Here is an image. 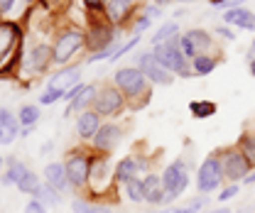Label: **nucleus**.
Masks as SVG:
<instances>
[{
  "instance_id": "obj_41",
  "label": "nucleus",
  "mask_w": 255,
  "mask_h": 213,
  "mask_svg": "<svg viewBox=\"0 0 255 213\" xmlns=\"http://www.w3.org/2000/svg\"><path fill=\"white\" fill-rule=\"evenodd\" d=\"M142 15H145V17H150V20H152V17H162V7L155 5V2H150V5H145Z\"/></svg>"
},
{
  "instance_id": "obj_54",
  "label": "nucleus",
  "mask_w": 255,
  "mask_h": 213,
  "mask_svg": "<svg viewBox=\"0 0 255 213\" xmlns=\"http://www.w3.org/2000/svg\"><path fill=\"white\" fill-rule=\"evenodd\" d=\"M2 167H5V159H2V154H0V172H2Z\"/></svg>"
},
{
  "instance_id": "obj_49",
  "label": "nucleus",
  "mask_w": 255,
  "mask_h": 213,
  "mask_svg": "<svg viewBox=\"0 0 255 213\" xmlns=\"http://www.w3.org/2000/svg\"><path fill=\"white\" fill-rule=\"evenodd\" d=\"M155 5H159V7H164V5H169V2H174V0H152Z\"/></svg>"
},
{
  "instance_id": "obj_24",
  "label": "nucleus",
  "mask_w": 255,
  "mask_h": 213,
  "mask_svg": "<svg viewBox=\"0 0 255 213\" xmlns=\"http://www.w3.org/2000/svg\"><path fill=\"white\" fill-rule=\"evenodd\" d=\"M135 177H142L135 157H123V159L113 167V179H116L118 186H121V184H126V182H130V179H135Z\"/></svg>"
},
{
  "instance_id": "obj_29",
  "label": "nucleus",
  "mask_w": 255,
  "mask_h": 213,
  "mask_svg": "<svg viewBox=\"0 0 255 213\" xmlns=\"http://www.w3.org/2000/svg\"><path fill=\"white\" fill-rule=\"evenodd\" d=\"M34 199H37L42 206H47V209H54V206H59V204H62V194H59L57 189H52L49 184H44V182H42V186L37 189Z\"/></svg>"
},
{
  "instance_id": "obj_6",
  "label": "nucleus",
  "mask_w": 255,
  "mask_h": 213,
  "mask_svg": "<svg viewBox=\"0 0 255 213\" xmlns=\"http://www.w3.org/2000/svg\"><path fill=\"white\" fill-rule=\"evenodd\" d=\"M91 154L94 150L89 147H71L64 157V169H66V179L69 186H74L76 191H86L89 186V167H91Z\"/></svg>"
},
{
  "instance_id": "obj_14",
  "label": "nucleus",
  "mask_w": 255,
  "mask_h": 213,
  "mask_svg": "<svg viewBox=\"0 0 255 213\" xmlns=\"http://www.w3.org/2000/svg\"><path fill=\"white\" fill-rule=\"evenodd\" d=\"M137 69L145 74V79L150 81V84H155V86H172L174 84V76L155 59V54L152 52H142L140 57H137Z\"/></svg>"
},
{
  "instance_id": "obj_42",
  "label": "nucleus",
  "mask_w": 255,
  "mask_h": 213,
  "mask_svg": "<svg viewBox=\"0 0 255 213\" xmlns=\"http://www.w3.org/2000/svg\"><path fill=\"white\" fill-rule=\"evenodd\" d=\"M81 89H84V84H79V86H74V89H69V91H64V98L62 101H66V103H71L79 93H81Z\"/></svg>"
},
{
  "instance_id": "obj_51",
  "label": "nucleus",
  "mask_w": 255,
  "mask_h": 213,
  "mask_svg": "<svg viewBox=\"0 0 255 213\" xmlns=\"http://www.w3.org/2000/svg\"><path fill=\"white\" fill-rule=\"evenodd\" d=\"M248 59H255V39H253V49H251V54H248Z\"/></svg>"
},
{
  "instance_id": "obj_15",
  "label": "nucleus",
  "mask_w": 255,
  "mask_h": 213,
  "mask_svg": "<svg viewBox=\"0 0 255 213\" xmlns=\"http://www.w3.org/2000/svg\"><path fill=\"white\" fill-rule=\"evenodd\" d=\"M135 5H137V0H106V17L111 20V25L121 27V25L130 22Z\"/></svg>"
},
{
  "instance_id": "obj_31",
  "label": "nucleus",
  "mask_w": 255,
  "mask_h": 213,
  "mask_svg": "<svg viewBox=\"0 0 255 213\" xmlns=\"http://www.w3.org/2000/svg\"><path fill=\"white\" fill-rule=\"evenodd\" d=\"M236 147L241 150V154L248 159V164L255 169V135H253V132H243V135L238 137Z\"/></svg>"
},
{
  "instance_id": "obj_47",
  "label": "nucleus",
  "mask_w": 255,
  "mask_h": 213,
  "mask_svg": "<svg viewBox=\"0 0 255 213\" xmlns=\"http://www.w3.org/2000/svg\"><path fill=\"white\" fill-rule=\"evenodd\" d=\"M34 132V127H20V137H30Z\"/></svg>"
},
{
  "instance_id": "obj_33",
  "label": "nucleus",
  "mask_w": 255,
  "mask_h": 213,
  "mask_svg": "<svg viewBox=\"0 0 255 213\" xmlns=\"http://www.w3.org/2000/svg\"><path fill=\"white\" fill-rule=\"evenodd\" d=\"M177 34H179V22H164V25L155 32V37H152V47H157V44L172 39V37H177Z\"/></svg>"
},
{
  "instance_id": "obj_5",
  "label": "nucleus",
  "mask_w": 255,
  "mask_h": 213,
  "mask_svg": "<svg viewBox=\"0 0 255 213\" xmlns=\"http://www.w3.org/2000/svg\"><path fill=\"white\" fill-rule=\"evenodd\" d=\"M152 54H155V59L172 76H182V79H191L194 76L191 66L187 64V57L179 49V34L172 37V39H167V42H162V44H157V47H152Z\"/></svg>"
},
{
  "instance_id": "obj_10",
  "label": "nucleus",
  "mask_w": 255,
  "mask_h": 213,
  "mask_svg": "<svg viewBox=\"0 0 255 213\" xmlns=\"http://www.w3.org/2000/svg\"><path fill=\"white\" fill-rule=\"evenodd\" d=\"M91 22H89V30H86V47L89 52H103L116 37V25H111V20L106 15H89Z\"/></svg>"
},
{
  "instance_id": "obj_18",
  "label": "nucleus",
  "mask_w": 255,
  "mask_h": 213,
  "mask_svg": "<svg viewBox=\"0 0 255 213\" xmlns=\"http://www.w3.org/2000/svg\"><path fill=\"white\" fill-rule=\"evenodd\" d=\"M96 93H98V86L96 84H84V89L81 93L71 101V103H66V110H64V115L69 118V115H79V113H84V110H91L94 108V98Z\"/></svg>"
},
{
  "instance_id": "obj_43",
  "label": "nucleus",
  "mask_w": 255,
  "mask_h": 213,
  "mask_svg": "<svg viewBox=\"0 0 255 213\" xmlns=\"http://www.w3.org/2000/svg\"><path fill=\"white\" fill-rule=\"evenodd\" d=\"M216 34H219V37H223L226 42H233V39H236V34H233V30H228L226 25H221V27H216Z\"/></svg>"
},
{
  "instance_id": "obj_38",
  "label": "nucleus",
  "mask_w": 255,
  "mask_h": 213,
  "mask_svg": "<svg viewBox=\"0 0 255 213\" xmlns=\"http://www.w3.org/2000/svg\"><path fill=\"white\" fill-rule=\"evenodd\" d=\"M150 25H152V20H150V17H145V15H140V20L132 25V34H135V37H140L145 30H150Z\"/></svg>"
},
{
  "instance_id": "obj_53",
  "label": "nucleus",
  "mask_w": 255,
  "mask_h": 213,
  "mask_svg": "<svg viewBox=\"0 0 255 213\" xmlns=\"http://www.w3.org/2000/svg\"><path fill=\"white\" fill-rule=\"evenodd\" d=\"M2 137H5V130L0 127V145H2Z\"/></svg>"
},
{
  "instance_id": "obj_22",
  "label": "nucleus",
  "mask_w": 255,
  "mask_h": 213,
  "mask_svg": "<svg viewBox=\"0 0 255 213\" xmlns=\"http://www.w3.org/2000/svg\"><path fill=\"white\" fill-rule=\"evenodd\" d=\"M223 25H233L241 30H255V12L246 10V7L223 10Z\"/></svg>"
},
{
  "instance_id": "obj_8",
  "label": "nucleus",
  "mask_w": 255,
  "mask_h": 213,
  "mask_svg": "<svg viewBox=\"0 0 255 213\" xmlns=\"http://www.w3.org/2000/svg\"><path fill=\"white\" fill-rule=\"evenodd\" d=\"M223 182H226V177H223L221 152L206 154V159L201 162V167H199V172H196V189H199V194L206 196V194L216 191Z\"/></svg>"
},
{
  "instance_id": "obj_37",
  "label": "nucleus",
  "mask_w": 255,
  "mask_h": 213,
  "mask_svg": "<svg viewBox=\"0 0 255 213\" xmlns=\"http://www.w3.org/2000/svg\"><path fill=\"white\" fill-rule=\"evenodd\" d=\"M179 49H182V54H184L187 59H194V57H196V49H194V44L189 42L187 34H179Z\"/></svg>"
},
{
  "instance_id": "obj_50",
  "label": "nucleus",
  "mask_w": 255,
  "mask_h": 213,
  "mask_svg": "<svg viewBox=\"0 0 255 213\" xmlns=\"http://www.w3.org/2000/svg\"><path fill=\"white\" fill-rule=\"evenodd\" d=\"M214 213H233V211H231V209L226 206V209H216V211H214Z\"/></svg>"
},
{
  "instance_id": "obj_3",
  "label": "nucleus",
  "mask_w": 255,
  "mask_h": 213,
  "mask_svg": "<svg viewBox=\"0 0 255 213\" xmlns=\"http://www.w3.org/2000/svg\"><path fill=\"white\" fill-rule=\"evenodd\" d=\"M116 179H113V167H111V154H91V167H89V196L101 201L116 191Z\"/></svg>"
},
{
  "instance_id": "obj_35",
  "label": "nucleus",
  "mask_w": 255,
  "mask_h": 213,
  "mask_svg": "<svg viewBox=\"0 0 255 213\" xmlns=\"http://www.w3.org/2000/svg\"><path fill=\"white\" fill-rule=\"evenodd\" d=\"M89 15H106V0H84Z\"/></svg>"
},
{
  "instance_id": "obj_23",
  "label": "nucleus",
  "mask_w": 255,
  "mask_h": 213,
  "mask_svg": "<svg viewBox=\"0 0 255 213\" xmlns=\"http://www.w3.org/2000/svg\"><path fill=\"white\" fill-rule=\"evenodd\" d=\"M71 213H118L111 204L96 201L91 196H76L71 201Z\"/></svg>"
},
{
  "instance_id": "obj_40",
  "label": "nucleus",
  "mask_w": 255,
  "mask_h": 213,
  "mask_svg": "<svg viewBox=\"0 0 255 213\" xmlns=\"http://www.w3.org/2000/svg\"><path fill=\"white\" fill-rule=\"evenodd\" d=\"M25 213H49V209H47V206H42L37 199H30V204L25 206Z\"/></svg>"
},
{
  "instance_id": "obj_39",
  "label": "nucleus",
  "mask_w": 255,
  "mask_h": 213,
  "mask_svg": "<svg viewBox=\"0 0 255 213\" xmlns=\"http://www.w3.org/2000/svg\"><path fill=\"white\" fill-rule=\"evenodd\" d=\"M246 0H211V5L223 7V10H236V7H243Z\"/></svg>"
},
{
  "instance_id": "obj_36",
  "label": "nucleus",
  "mask_w": 255,
  "mask_h": 213,
  "mask_svg": "<svg viewBox=\"0 0 255 213\" xmlns=\"http://www.w3.org/2000/svg\"><path fill=\"white\" fill-rule=\"evenodd\" d=\"M238 191H241V186H238V184H226V186L221 189V194H219V201L226 204V201L236 199V196H238Z\"/></svg>"
},
{
  "instance_id": "obj_9",
  "label": "nucleus",
  "mask_w": 255,
  "mask_h": 213,
  "mask_svg": "<svg viewBox=\"0 0 255 213\" xmlns=\"http://www.w3.org/2000/svg\"><path fill=\"white\" fill-rule=\"evenodd\" d=\"M126 106L128 101L126 96L121 93V89H116L113 84H106V86H98L91 110H96L101 118H118L126 110Z\"/></svg>"
},
{
  "instance_id": "obj_20",
  "label": "nucleus",
  "mask_w": 255,
  "mask_h": 213,
  "mask_svg": "<svg viewBox=\"0 0 255 213\" xmlns=\"http://www.w3.org/2000/svg\"><path fill=\"white\" fill-rule=\"evenodd\" d=\"M142 189H145V204L147 206H159L164 204V189H162V179L155 172H147L142 177Z\"/></svg>"
},
{
  "instance_id": "obj_2",
  "label": "nucleus",
  "mask_w": 255,
  "mask_h": 213,
  "mask_svg": "<svg viewBox=\"0 0 255 213\" xmlns=\"http://www.w3.org/2000/svg\"><path fill=\"white\" fill-rule=\"evenodd\" d=\"M113 86L121 89V93L126 96L128 106L132 110H140L150 103V81L145 79V74L137 66H121L113 76Z\"/></svg>"
},
{
  "instance_id": "obj_30",
  "label": "nucleus",
  "mask_w": 255,
  "mask_h": 213,
  "mask_svg": "<svg viewBox=\"0 0 255 213\" xmlns=\"http://www.w3.org/2000/svg\"><path fill=\"white\" fill-rule=\"evenodd\" d=\"M216 110H219V106L214 101H191L189 103V113L194 118H199V120L216 115Z\"/></svg>"
},
{
  "instance_id": "obj_16",
  "label": "nucleus",
  "mask_w": 255,
  "mask_h": 213,
  "mask_svg": "<svg viewBox=\"0 0 255 213\" xmlns=\"http://www.w3.org/2000/svg\"><path fill=\"white\" fill-rule=\"evenodd\" d=\"M101 122H103V118H101L96 110L79 113V115H76V135H79V140H81V142H91L94 135L98 132V127H101Z\"/></svg>"
},
{
  "instance_id": "obj_19",
  "label": "nucleus",
  "mask_w": 255,
  "mask_h": 213,
  "mask_svg": "<svg viewBox=\"0 0 255 213\" xmlns=\"http://www.w3.org/2000/svg\"><path fill=\"white\" fill-rule=\"evenodd\" d=\"M81 84V66L79 64H71V66H64L62 71H57L47 86H54V89H62V91H69L74 86Z\"/></svg>"
},
{
  "instance_id": "obj_21",
  "label": "nucleus",
  "mask_w": 255,
  "mask_h": 213,
  "mask_svg": "<svg viewBox=\"0 0 255 213\" xmlns=\"http://www.w3.org/2000/svg\"><path fill=\"white\" fill-rule=\"evenodd\" d=\"M42 174H44V184H49V186L57 189L59 194H66V191H69V179H66V169H64L62 162H49Z\"/></svg>"
},
{
  "instance_id": "obj_1",
  "label": "nucleus",
  "mask_w": 255,
  "mask_h": 213,
  "mask_svg": "<svg viewBox=\"0 0 255 213\" xmlns=\"http://www.w3.org/2000/svg\"><path fill=\"white\" fill-rule=\"evenodd\" d=\"M22 59V30L15 20H0V79L15 76Z\"/></svg>"
},
{
  "instance_id": "obj_13",
  "label": "nucleus",
  "mask_w": 255,
  "mask_h": 213,
  "mask_svg": "<svg viewBox=\"0 0 255 213\" xmlns=\"http://www.w3.org/2000/svg\"><path fill=\"white\" fill-rule=\"evenodd\" d=\"M221 162H223V177L228 184H241L248 174H251V164L248 159L241 154V150L233 145V147H226L221 152Z\"/></svg>"
},
{
  "instance_id": "obj_17",
  "label": "nucleus",
  "mask_w": 255,
  "mask_h": 213,
  "mask_svg": "<svg viewBox=\"0 0 255 213\" xmlns=\"http://www.w3.org/2000/svg\"><path fill=\"white\" fill-rule=\"evenodd\" d=\"M184 34L189 37V42L194 44L196 54H211V57H221V54H219V44L214 42V37H211V34H209L206 30H201V27H194V30H187Z\"/></svg>"
},
{
  "instance_id": "obj_56",
  "label": "nucleus",
  "mask_w": 255,
  "mask_h": 213,
  "mask_svg": "<svg viewBox=\"0 0 255 213\" xmlns=\"http://www.w3.org/2000/svg\"><path fill=\"white\" fill-rule=\"evenodd\" d=\"M182 2H191V0H182Z\"/></svg>"
},
{
  "instance_id": "obj_44",
  "label": "nucleus",
  "mask_w": 255,
  "mask_h": 213,
  "mask_svg": "<svg viewBox=\"0 0 255 213\" xmlns=\"http://www.w3.org/2000/svg\"><path fill=\"white\" fill-rule=\"evenodd\" d=\"M15 5H17V0H0V15H7Z\"/></svg>"
},
{
  "instance_id": "obj_27",
  "label": "nucleus",
  "mask_w": 255,
  "mask_h": 213,
  "mask_svg": "<svg viewBox=\"0 0 255 213\" xmlns=\"http://www.w3.org/2000/svg\"><path fill=\"white\" fill-rule=\"evenodd\" d=\"M121 191H123V196H126L128 201H132V204H145L142 177H135V179H130V182L121 184Z\"/></svg>"
},
{
  "instance_id": "obj_7",
  "label": "nucleus",
  "mask_w": 255,
  "mask_h": 213,
  "mask_svg": "<svg viewBox=\"0 0 255 213\" xmlns=\"http://www.w3.org/2000/svg\"><path fill=\"white\" fill-rule=\"evenodd\" d=\"M159 179H162V189H164V204H172L189 186V162H184V159L169 162L167 169L159 174Z\"/></svg>"
},
{
  "instance_id": "obj_26",
  "label": "nucleus",
  "mask_w": 255,
  "mask_h": 213,
  "mask_svg": "<svg viewBox=\"0 0 255 213\" xmlns=\"http://www.w3.org/2000/svg\"><path fill=\"white\" fill-rule=\"evenodd\" d=\"M219 64H221L219 57H211V54H196V57L191 59V71H194V76H209Z\"/></svg>"
},
{
  "instance_id": "obj_11",
  "label": "nucleus",
  "mask_w": 255,
  "mask_h": 213,
  "mask_svg": "<svg viewBox=\"0 0 255 213\" xmlns=\"http://www.w3.org/2000/svg\"><path fill=\"white\" fill-rule=\"evenodd\" d=\"M49 66H52V47L44 44V42H37V44L30 47L27 54L22 52L20 71H17V74H30V79H37V76H42Z\"/></svg>"
},
{
  "instance_id": "obj_12",
  "label": "nucleus",
  "mask_w": 255,
  "mask_h": 213,
  "mask_svg": "<svg viewBox=\"0 0 255 213\" xmlns=\"http://www.w3.org/2000/svg\"><path fill=\"white\" fill-rule=\"evenodd\" d=\"M123 137H126V130L118 122H113V120L101 122L98 132H96L94 140H91V150L98 154H111L118 150V145L123 142Z\"/></svg>"
},
{
  "instance_id": "obj_4",
  "label": "nucleus",
  "mask_w": 255,
  "mask_h": 213,
  "mask_svg": "<svg viewBox=\"0 0 255 213\" xmlns=\"http://www.w3.org/2000/svg\"><path fill=\"white\" fill-rule=\"evenodd\" d=\"M86 47V32L79 27H64L54 44H52V64L57 66H69V61L74 59L81 49Z\"/></svg>"
},
{
  "instance_id": "obj_34",
  "label": "nucleus",
  "mask_w": 255,
  "mask_h": 213,
  "mask_svg": "<svg viewBox=\"0 0 255 213\" xmlns=\"http://www.w3.org/2000/svg\"><path fill=\"white\" fill-rule=\"evenodd\" d=\"M64 98V91L62 89H54V86H47L42 96H39V106H54L57 101H62Z\"/></svg>"
},
{
  "instance_id": "obj_25",
  "label": "nucleus",
  "mask_w": 255,
  "mask_h": 213,
  "mask_svg": "<svg viewBox=\"0 0 255 213\" xmlns=\"http://www.w3.org/2000/svg\"><path fill=\"white\" fill-rule=\"evenodd\" d=\"M30 167L22 162V159H17V157H10L7 162H5V174L0 177V182L5 184V186H17V182L25 177V172H27Z\"/></svg>"
},
{
  "instance_id": "obj_46",
  "label": "nucleus",
  "mask_w": 255,
  "mask_h": 213,
  "mask_svg": "<svg viewBox=\"0 0 255 213\" xmlns=\"http://www.w3.org/2000/svg\"><path fill=\"white\" fill-rule=\"evenodd\" d=\"M243 184H246V186H253V184H255V169H251V174L243 179Z\"/></svg>"
},
{
  "instance_id": "obj_55",
  "label": "nucleus",
  "mask_w": 255,
  "mask_h": 213,
  "mask_svg": "<svg viewBox=\"0 0 255 213\" xmlns=\"http://www.w3.org/2000/svg\"><path fill=\"white\" fill-rule=\"evenodd\" d=\"M201 213H214V211H201Z\"/></svg>"
},
{
  "instance_id": "obj_32",
  "label": "nucleus",
  "mask_w": 255,
  "mask_h": 213,
  "mask_svg": "<svg viewBox=\"0 0 255 213\" xmlns=\"http://www.w3.org/2000/svg\"><path fill=\"white\" fill-rule=\"evenodd\" d=\"M42 186V179H39V174H34L32 169H27L25 172V177L17 182V189L22 191V194H27V196H32L34 199V194H37V189Z\"/></svg>"
},
{
  "instance_id": "obj_52",
  "label": "nucleus",
  "mask_w": 255,
  "mask_h": 213,
  "mask_svg": "<svg viewBox=\"0 0 255 213\" xmlns=\"http://www.w3.org/2000/svg\"><path fill=\"white\" fill-rule=\"evenodd\" d=\"M251 74L255 76V59H251Z\"/></svg>"
},
{
  "instance_id": "obj_28",
  "label": "nucleus",
  "mask_w": 255,
  "mask_h": 213,
  "mask_svg": "<svg viewBox=\"0 0 255 213\" xmlns=\"http://www.w3.org/2000/svg\"><path fill=\"white\" fill-rule=\"evenodd\" d=\"M42 118V110L37 103H25L20 110H17V120H20V127H37V122Z\"/></svg>"
},
{
  "instance_id": "obj_45",
  "label": "nucleus",
  "mask_w": 255,
  "mask_h": 213,
  "mask_svg": "<svg viewBox=\"0 0 255 213\" xmlns=\"http://www.w3.org/2000/svg\"><path fill=\"white\" fill-rule=\"evenodd\" d=\"M159 213H196L194 209H189L187 204L184 206H174V209H164V211H159Z\"/></svg>"
},
{
  "instance_id": "obj_48",
  "label": "nucleus",
  "mask_w": 255,
  "mask_h": 213,
  "mask_svg": "<svg viewBox=\"0 0 255 213\" xmlns=\"http://www.w3.org/2000/svg\"><path fill=\"white\" fill-rule=\"evenodd\" d=\"M52 147H54V142H52V140H49V142H44V145H42V154L52 152Z\"/></svg>"
}]
</instances>
